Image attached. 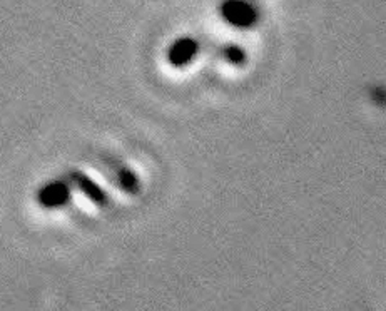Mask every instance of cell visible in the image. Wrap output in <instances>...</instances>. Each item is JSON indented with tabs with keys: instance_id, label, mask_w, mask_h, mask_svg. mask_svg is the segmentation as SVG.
<instances>
[{
	"instance_id": "2",
	"label": "cell",
	"mask_w": 386,
	"mask_h": 311,
	"mask_svg": "<svg viewBox=\"0 0 386 311\" xmlns=\"http://www.w3.org/2000/svg\"><path fill=\"white\" fill-rule=\"evenodd\" d=\"M197 52V44L192 39H179L174 42L171 50H169V60L174 65H184L191 62Z\"/></svg>"
},
{
	"instance_id": "1",
	"label": "cell",
	"mask_w": 386,
	"mask_h": 311,
	"mask_svg": "<svg viewBox=\"0 0 386 311\" xmlns=\"http://www.w3.org/2000/svg\"><path fill=\"white\" fill-rule=\"evenodd\" d=\"M219 12L229 26L238 27V29H248L258 18L254 7L244 0H224L221 4Z\"/></svg>"
},
{
	"instance_id": "3",
	"label": "cell",
	"mask_w": 386,
	"mask_h": 311,
	"mask_svg": "<svg viewBox=\"0 0 386 311\" xmlns=\"http://www.w3.org/2000/svg\"><path fill=\"white\" fill-rule=\"evenodd\" d=\"M224 58L228 62L238 65V64H243L244 59H246V55H244V50L241 49V47L238 45H228L224 49Z\"/></svg>"
}]
</instances>
